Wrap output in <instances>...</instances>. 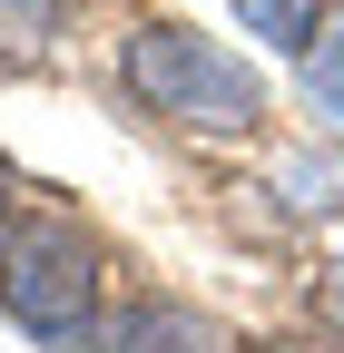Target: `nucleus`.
Here are the masks:
<instances>
[{
	"mask_svg": "<svg viewBox=\"0 0 344 353\" xmlns=\"http://www.w3.org/2000/svg\"><path fill=\"white\" fill-rule=\"evenodd\" d=\"M118 69H128V99L187 138H256L266 128V79L187 20H138Z\"/></svg>",
	"mask_w": 344,
	"mask_h": 353,
	"instance_id": "obj_1",
	"label": "nucleus"
},
{
	"mask_svg": "<svg viewBox=\"0 0 344 353\" xmlns=\"http://www.w3.org/2000/svg\"><path fill=\"white\" fill-rule=\"evenodd\" d=\"M0 304H10L20 334L79 353L89 324H99V245L69 216H10V236H0Z\"/></svg>",
	"mask_w": 344,
	"mask_h": 353,
	"instance_id": "obj_2",
	"label": "nucleus"
},
{
	"mask_svg": "<svg viewBox=\"0 0 344 353\" xmlns=\"http://www.w3.org/2000/svg\"><path fill=\"white\" fill-rule=\"evenodd\" d=\"M89 353H227V334L207 314H187V304L138 294V304H118L108 324H89Z\"/></svg>",
	"mask_w": 344,
	"mask_h": 353,
	"instance_id": "obj_3",
	"label": "nucleus"
},
{
	"mask_svg": "<svg viewBox=\"0 0 344 353\" xmlns=\"http://www.w3.org/2000/svg\"><path fill=\"white\" fill-rule=\"evenodd\" d=\"M59 20H69V0H0V59L10 69L50 59L59 50Z\"/></svg>",
	"mask_w": 344,
	"mask_h": 353,
	"instance_id": "obj_4",
	"label": "nucleus"
},
{
	"mask_svg": "<svg viewBox=\"0 0 344 353\" xmlns=\"http://www.w3.org/2000/svg\"><path fill=\"white\" fill-rule=\"evenodd\" d=\"M305 99H315L325 128H344V20L325 39H305Z\"/></svg>",
	"mask_w": 344,
	"mask_h": 353,
	"instance_id": "obj_5",
	"label": "nucleus"
},
{
	"mask_svg": "<svg viewBox=\"0 0 344 353\" xmlns=\"http://www.w3.org/2000/svg\"><path fill=\"white\" fill-rule=\"evenodd\" d=\"M236 20L256 39H276V50H305L315 39V0H236Z\"/></svg>",
	"mask_w": 344,
	"mask_h": 353,
	"instance_id": "obj_6",
	"label": "nucleus"
},
{
	"mask_svg": "<svg viewBox=\"0 0 344 353\" xmlns=\"http://www.w3.org/2000/svg\"><path fill=\"white\" fill-rule=\"evenodd\" d=\"M315 324L344 343V265H325V275H315Z\"/></svg>",
	"mask_w": 344,
	"mask_h": 353,
	"instance_id": "obj_7",
	"label": "nucleus"
},
{
	"mask_svg": "<svg viewBox=\"0 0 344 353\" xmlns=\"http://www.w3.org/2000/svg\"><path fill=\"white\" fill-rule=\"evenodd\" d=\"M10 216H20V187H10V167H0V236H10Z\"/></svg>",
	"mask_w": 344,
	"mask_h": 353,
	"instance_id": "obj_8",
	"label": "nucleus"
},
{
	"mask_svg": "<svg viewBox=\"0 0 344 353\" xmlns=\"http://www.w3.org/2000/svg\"><path fill=\"white\" fill-rule=\"evenodd\" d=\"M256 353H315V343H256Z\"/></svg>",
	"mask_w": 344,
	"mask_h": 353,
	"instance_id": "obj_9",
	"label": "nucleus"
}]
</instances>
